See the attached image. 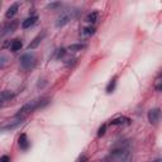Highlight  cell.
<instances>
[{
  "label": "cell",
  "mask_w": 162,
  "mask_h": 162,
  "mask_svg": "<svg viewBox=\"0 0 162 162\" xmlns=\"http://www.w3.org/2000/svg\"><path fill=\"white\" fill-rule=\"evenodd\" d=\"M110 157L117 160L118 162H129L132 158L129 143L127 141H120L119 143L114 145L110 149Z\"/></svg>",
  "instance_id": "obj_1"
},
{
  "label": "cell",
  "mask_w": 162,
  "mask_h": 162,
  "mask_svg": "<svg viewBox=\"0 0 162 162\" xmlns=\"http://www.w3.org/2000/svg\"><path fill=\"white\" fill-rule=\"evenodd\" d=\"M79 13H80V10L79 9H76V8H71V9H67V10H63L56 19V27L61 28V27L66 25L67 23H70L72 19H75L76 17H77Z\"/></svg>",
  "instance_id": "obj_2"
},
{
  "label": "cell",
  "mask_w": 162,
  "mask_h": 162,
  "mask_svg": "<svg viewBox=\"0 0 162 162\" xmlns=\"http://www.w3.org/2000/svg\"><path fill=\"white\" fill-rule=\"evenodd\" d=\"M36 109H40V100H33V101L27 103L25 105H23L21 109L18 110V113L15 114V117H17V118L23 119L25 115H28L29 113L34 111Z\"/></svg>",
  "instance_id": "obj_3"
},
{
  "label": "cell",
  "mask_w": 162,
  "mask_h": 162,
  "mask_svg": "<svg viewBox=\"0 0 162 162\" xmlns=\"http://www.w3.org/2000/svg\"><path fill=\"white\" fill-rule=\"evenodd\" d=\"M36 63H37V58L32 53H27L21 57V66L24 70H32L36 66Z\"/></svg>",
  "instance_id": "obj_4"
},
{
  "label": "cell",
  "mask_w": 162,
  "mask_h": 162,
  "mask_svg": "<svg viewBox=\"0 0 162 162\" xmlns=\"http://www.w3.org/2000/svg\"><path fill=\"white\" fill-rule=\"evenodd\" d=\"M160 114H161V111L158 108L151 109L148 111V120H149L151 124H157L158 120H160Z\"/></svg>",
  "instance_id": "obj_5"
},
{
  "label": "cell",
  "mask_w": 162,
  "mask_h": 162,
  "mask_svg": "<svg viewBox=\"0 0 162 162\" xmlns=\"http://www.w3.org/2000/svg\"><path fill=\"white\" fill-rule=\"evenodd\" d=\"M94 33H95L94 27H84L80 31V37L82 40H88V38H90L91 36H94Z\"/></svg>",
  "instance_id": "obj_6"
},
{
  "label": "cell",
  "mask_w": 162,
  "mask_h": 162,
  "mask_svg": "<svg viewBox=\"0 0 162 162\" xmlns=\"http://www.w3.org/2000/svg\"><path fill=\"white\" fill-rule=\"evenodd\" d=\"M18 9H19V3H14L13 5H10L8 8L6 13H5V18L6 19H13L15 17V14L18 13Z\"/></svg>",
  "instance_id": "obj_7"
},
{
  "label": "cell",
  "mask_w": 162,
  "mask_h": 162,
  "mask_svg": "<svg viewBox=\"0 0 162 162\" xmlns=\"http://www.w3.org/2000/svg\"><path fill=\"white\" fill-rule=\"evenodd\" d=\"M129 118L127 117H118L115 119L110 120V126H126V124H129Z\"/></svg>",
  "instance_id": "obj_8"
},
{
  "label": "cell",
  "mask_w": 162,
  "mask_h": 162,
  "mask_svg": "<svg viewBox=\"0 0 162 162\" xmlns=\"http://www.w3.org/2000/svg\"><path fill=\"white\" fill-rule=\"evenodd\" d=\"M44 36H46V33H44V32H43L42 34H38V36L34 38V40L29 43V46H28V50H34V48H37L38 44H40V43L42 42V40L44 38Z\"/></svg>",
  "instance_id": "obj_9"
},
{
  "label": "cell",
  "mask_w": 162,
  "mask_h": 162,
  "mask_svg": "<svg viewBox=\"0 0 162 162\" xmlns=\"http://www.w3.org/2000/svg\"><path fill=\"white\" fill-rule=\"evenodd\" d=\"M37 21H38V17H37V15H33V17H31V18H27L25 21L22 22V28L27 29V28H29V27L34 25V24L37 23Z\"/></svg>",
  "instance_id": "obj_10"
},
{
  "label": "cell",
  "mask_w": 162,
  "mask_h": 162,
  "mask_svg": "<svg viewBox=\"0 0 162 162\" xmlns=\"http://www.w3.org/2000/svg\"><path fill=\"white\" fill-rule=\"evenodd\" d=\"M18 145H19V147H21V149H28V147H29V141H28V138H27V136L24 134V133L21 134V137H19Z\"/></svg>",
  "instance_id": "obj_11"
},
{
  "label": "cell",
  "mask_w": 162,
  "mask_h": 162,
  "mask_svg": "<svg viewBox=\"0 0 162 162\" xmlns=\"http://www.w3.org/2000/svg\"><path fill=\"white\" fill-rule=\"evenodd\" d=\"M98 19H99V13H98V12H92V13H90V14L86 15L85 21H86L88 23L94 24V23H96V22H98Z\"/></svg>",
  "instance_id": "obj_12"
},
{
  "label": "cell",
  "mask_w": 162,
  "mask_h": 162,
  "mask_svg": "<svg viewBox=\"0 0 162 162\" xmlns=\"http://www.w3.org/2000/svg\"><path fill=\"white\" fill-rule=\"evenodd\" d=\"M17 25H18V22H15V21H12V23H9V24L4 25V28H3V32H2V34L9 33V32H13V31L15 29V28H17Z\"/></svg>",
  "instance_id": "obj_13"
},
{
  "label": "cell",
  "mask_w": 162,
  "mask_h": 162,
  "mask_svg": "<svg viewBox=\"0 0 162 162\" xmlns=\"http://www.w3.org/2000/svg\"><path fill=\"white\" fill-rule=\"evenodd\" d=\"M23 47V43L22 41H19V40H14L12 43H10V51L13 52H17V51H21V48Z\"/></svg>",
  "instance_id": "obj_14"
},
{
  "label": "cell",
  "mask_w": 162,
  "mask_h": 162,
  "mask_svg": "<svg viewBox=\"0 0 162 162\" xmlns=\"http://www.w3.org/2000/svg\"><path fill=\"white\" fill-rule=\"evenodd\" d=\"M85 46L84 43H76V44H71V46H69V51H72V52H77V51H82L84 48H85Z\"/></svg>",
  "instance_id": "obj_15"
},
{
  "label": "cell",
  "mask_w": 162,
  "mask_h": 162,
  "mask_svg": "<svg viewBox=\"0 0 162 162\" xmlns=\"http://www.w3.org/2000/svg\"><path fill=\"white\" fill-rule=\"evenodd\" d=\"M13 96H14V92L10 91V90H5V91H3L2 94H0V99H2L3 101L4 100H10Z\"/></svg>",
  "instance_id": "obj_16"
},
{
  "label": "cell",
  "mask_w": 162,
  "mask_h": 162,
  "mask_svg": "<svg viewBox=\"0 0 162 162\" xmlns=\"http://www.w3.org/2000/svg\"><path fill=\"white\" fill-rule=\"evenodd\" d=\"M115 85H117V76L115 77H113V80L108 84V86H107V92H113L114 91V89H115Z\"/></svg>",
  "instance_id": "obj_17"
},
{
  "label": "cell",
  "mask_w": 162,
  "mask_h": 162,
  "mask_svg": "<svg viewBox=\"0 0 162 162\" xmlns=\"http://www.w3.org/2000/svg\"><path fill=\"white\" fill-rule=\"evenodd\" d=\"M155 89L156 91H161L162 90V77H161V75H158V77L156 79V82H155Z\"/></svg>",
  "instance_id": "obj_18"
},
{
  "label": "cell",
  "mask_w": 162,
  "mask_h": 162,
  "mask_svg": "<svg viewBox=\"0 0 162 162\" xmlns=\"http://www.w3.org/2000/svg\"><path fill=\"white\" fill-rule=\"evenodd\" d=\"M61 6H62L61 3L55 2V3H50L48 5H47V9H51V10H57V9H60Z\"/></svg>",
  "instance_id": "obj_19"
},
{
  "label": "cell",
  "mask_w": 162,
  "mask_h": 162,
  "mask_svg": "<svg viewBox=\"0 0 162 162\" xmlns=\"http://www.w3.org/2000/svg\"><path fill=\"white\" fill-rule=\"evenodd\" d=\"M8 63V57L4 53H0V67H3Z\"/></svg>",
  "instance_id": "obj_20"
},
{
  "label": "cell",
  "mask_w": 162,
  "mask_h": 162,
  "mask_svg": "<svg viewBox=\"0 0 162 162\" xmlns=\"http://www.w3.org/2000/svg\"><path fill=\"white\" fill-rule=\"evenodd\" d=\"M105 130H107V126L103 124V126L99 128V130H98V137H103L104 134H105Z\"/></svg>",
  "instance_id": "obj_21"
},
{
  "label": "cell",
  "mask_w": 162,
  "mask_h": 162,
  "mask_svg": "<svg viewBox=\"0 0 162 162\" xmlns=\"http://www.w3.org/2000/svg\"><path fill=\"white\" fill-rule=\"evenodd\" d=\"M88 161H89V157L86 155H81L77 160V162H88Z\"/></svg>",
  "instance_id": "obj_22"
},
{
  "label": "cell",
  "mask_w": 162,
  "mask_h": 162,
  "mask_svg": "<svg viewBox=\"0 0 162 162\" xmlns=\"http://www.w3.org/2000/svg\"><path fill=\"white\" fill-rule=\"evenodd\" d=\"M0 162H10V158H9V156H2L0 157Z\"/></svg>",
  "instance_id": "obj_23"
},
{
  "label": "cell",
  "mask_w": 162,
  "mask_h": 162,
  "mask_svg": "<svg viewBox=\"0 0 162 162\" xmlns=\"http://www.w3.org/2000/svg\"><path fill=\"white\" fill-rule=\"evenodd\" d=\"M65 55V48H61L58 50V53H57V57H62Z\"/></svg>",
  "instance_id": "obj_24"
},
{
  "label": "cell",
  "mask_w": 162,
  "mask_h": 162,
  "mask_svg": "<svg viewBox=\"0 0 162 162\" xmlns=\"http://www.w3.org/2000/svg\"><path fill=\"white\" fill-rule=\"evenodd\" d=\"M101 162H111V157H110V156H108V157H105V158H104Z\"/></svg>",
  "instance_id": "obj_25"
},
{
  "label": "cell",
  "mask_w": 162,
  "mask_h": 162,
  "mask_svg": "<svg viewBox=\"0 0 162 162\" xmlns=\"http://www.w3.org/2000/svg\"><path fill=\"white\" fill-rule=\"evenodd\" d=\"M2 107H3V100L0 99V108H2Z\"/></svg>",
  "instance_id": "obj_26"
},
{
  "label": "cell",
  "mask_w": 162,
  "mask_h": 162,
  "mask_svg": "<svg viewBox=\"0 0 162 162\" xmlns=\"http://www.w3.org/2000/svg\"><path fill=\"white\" fill-rule=\"evenodd\" d=\"M0 6H2V2H0Z\"/></svg>",
  "instance_id": "obj_27"
}]
</instances>
